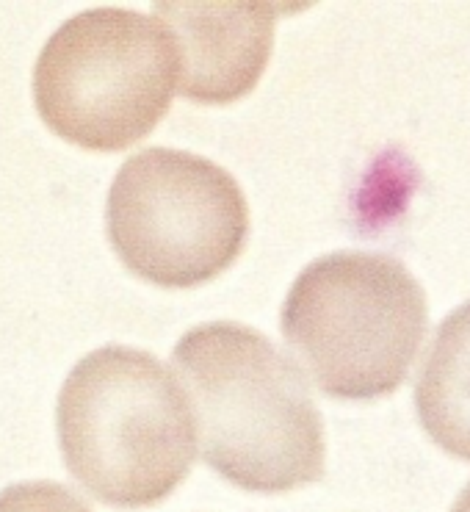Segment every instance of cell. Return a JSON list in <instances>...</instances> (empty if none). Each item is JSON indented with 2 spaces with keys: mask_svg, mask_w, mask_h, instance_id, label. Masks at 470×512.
Segmentation results:
<instances>
[{
  "mask_svg": "<svg viewBox=\"0 0 470 512\" xmlns=\"http://www.w3.org/2000/svg\"><path fill=\"white\" fill-rule=\"evenodd\" d=\"M197 413L202 457L249 493H288L324 477V418L302 369L255 327H191L172 352Z\"/></svg>",
  "mask_w": 470,
  "mask_h": 512,
  "instance_id": "6da1fadb",
  "label": "cell"
},
{
  "mask_svg": "<svg viewBox=\"0 0 470 512\" xmlns=\"http://www.w3.org/2000/svg\"><path fill=\"white\" fill-rule=\"evenodd\" d=\"M67 471L119 510L164 501L197 460V429L183 385L136 346H103L75 363L56 405Z\"/></svg>",
  "mask_w": 470,
  "mask_h": 512,
  "instance_id": "7a4b0ae2",
  "label": "cell"
},
{
  "mask_svg": "<svg viewBox=\"0 0 470 512\" xmlns=\"http://www.w3.org/2000/svg\"><path fill=\"white\" fill-rule=\"evenodd\" d=\"M280 327L327 396L371 402L407 380L426 338L429 305L401 261L341 250L299 272L282 302Z\"/></svg>",
  "mask_w": 470,
  "mask_h": 512,
  "instance_id": "3957f363",
  "label": "cell"
},
{
  "mask_svg": "<svg viewBox=\"0 0 470 512\" xmlns=\"http://www.w3.org/2000/svg\"><path fill=\"white\" fill-rule=\"evenodd\" d=\"M177 92L172 36L150 14L100 6L70 17L34 67L39 117L64 142L117 153L150 136Z\"/></svg>",
  "mask_w": 470,
  "mask_h": 512,
  "instance_id": "277c9868",
  "label": "cell"
},
{
  "mask_svg": "<svg viewBox=\"0 0 470 512\" xmlns=\"http://www.w3.org/2000/svg\"><path fill=\"white\" fill-rule=\"evenodd\" d=\"M108 241L125 269L161 288H194L230 269L249 236L238 180L202 155L147 147L111 183Z\"/></svg>",
  "mask_w": 470,
  "mask_h": 512,
  "instance_id": "5b68a950",
  "label": "cell"
},
{
  "mask_svg": "<svg viewBox=\"0 0 470 512\" xmlns=\"http://www.w3.org/2000/svg\"><path fill=\"white\" fill-rule=\"evenodd\" d=\"M280 12L271 3H153L175 42L180 95L205 106L247 97L271 59Z\"/></svg>",
  "mask_w": 470,
  "mask_h": 512,
  "instance_id": "8992f818",
  "label": "cell"
},
{
  "mask_svg": "<svg viewBox=\"0 0 470 512\" xmlns=\"http://www.w3.org/2000/svg\"><path fill=\"white\" fill-rule=\"evenodd\" d=\"M415 413L435 446L470 463V299L440 322L423 355Z\"/></svg>",
  "mask_w": 470,
  "mask_h": 512,
  "instance_id": "52a82bcc",
  "label": "cell"
},
{
  "mask_svg": "<svg viewBox=\"0 0 470 512\" xmlns=\"http://www.w3.org/2000/svg\"><path fill=\"white\" fill-rule=\"evenodd\" d=\"M0 512H92L86 501L61 482H20L0 490Z\"/></svg>",
  "mask_w": 470,
  "mask_h": 512,
  "instance_id": "ba28073f",
  "label": "cell"
},
{
  "mask_svg": "<svg viewBox=\"0 0 470 512\" xmlns=\"http://www.w3.org/2000/svg\"><path fill=\"white\" fill-rule=\"evenodd\" d=\"M451 512H470V482L462 488V493H459L457 501H454Z\"/></svg>",
  "mask_w": 470,
  "mask_h": 512,
  "instance_id": "9c48e42d",
  "label": "cell"
}]
</instances>
